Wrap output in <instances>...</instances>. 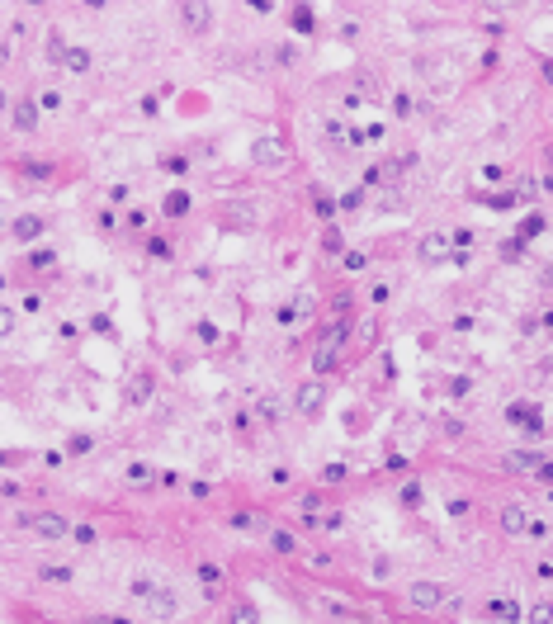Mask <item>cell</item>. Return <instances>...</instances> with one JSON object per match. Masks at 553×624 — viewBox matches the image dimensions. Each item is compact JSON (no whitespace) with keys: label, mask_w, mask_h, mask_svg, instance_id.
I'll return each mask as SVG.
<instances>
[{"label":"cell","mask_w":553,"mask_h":624,"mask_svg":"<svg viewBox=\"0 0 553 624\" xmlns=\"http://www.w3.org/2000/svg\"><path fill=\"white\" fill-rule=\"evenodd\" d=\"M128 596L137 600V605H142V610H147L152 620H170V615L180 610V605H175V596H170L166 587H157V582H147V577H137V582H132V587H128Z\"/></svg>","instance_id":"6da1fadb"},{"label":"cell","mask_w":553,"mask_h":624,"mask_svg":"<svg viewBox=\"0 0 553 624\" xmlns=\"http://www.w3.org/2000/svg\"><path fill=\"white\" fill-rule=\"evenodd\" d=\"M19 525L38 540H71V520L57 511H28V516H19Z\"/></svg>","instance_id":"7a4b0ae2"},{"label":"cell","mask_w":553,"mask_h":624,"mask_svg":"<svg viewBox=\"0 0 553 624\" xmlns=\"http://www.w3.org/2000/svg\"><path fill=\"white\" fill-rule=\"evenodd\" d=\"M289 142H279V137H256L251 142V161L261 166V170H284L289 166Z\"/></svg>","instance_id":"3957f363"},{"label":"cell","mask_w":553,"mask_h":624,"mask_svg":"<svg viewBox=\"0 0 553 624\" xmlns=\"http://www.w3.org/2000/svg\"><path fill=\"white\" fill-rule=\"evenodd\" d=\"M482 620L487 624H525V610H520V600H511V596H487L482 600Z\"/></svg>","instance_id":"277c9868"},{"label":"cell","mask_w":553,"mask_h":624,"mask_svg":"<svg viewBox=\"0 0 553 624\" xmlns=\"http://www.w3.org/2000/svg\"><path fill=\"white\" fill-rule=\"evenodd\" d=\"M407 600H412L416 610H440L449 600V587L445 582H412V587H407Z\"/></svg>","instance_id":"5b68a950"},{"label":"cell","mask_w":553,"mask_h":624,"mask_svg":"<svg viewBox=\"0 0 553 624\" xmlns=\"http://www.w3.org/2000/svg\"><path fill=\"white\" fill-rule=\"evenodd\" d=\"M38 118H43V105H38L33 95L15 100V109H10V123H15V133H38Z\"/></svg>","instance_id":"8992f818"},{"label":"cell","mask_w":553,"mask_h":624,"mask_svg":"<svg viewBox=\"0 0 553 624\" xmlns=\"http://www.w3.org/2000/svg\"><path fill=\"white\" fill-rule=\"evenodd\" d=\"M322 407H326V388H322V383H303V388L293 393V411H298V416H317Z\"/></svg>","instance_id":"52a82bcc"},{"label":"cell","mask_w":553,"mask_h":624,"mask_svg":"<svg viewBox=\"0 0 553 624\" xmlns=\"http://www.w3.org/2000/svg\"><path fill=\"white\" fill-rule=\"evenodd\" d=\"M506 421L520 426L525 435H544V426H539V407H529V402H511V407H506Z\"/></svg>","instance_id":"ba28073f"},{"label":"cell","mask_w":553,"mask_h":624,"mask_svg":"<svg viewBox=\"0 0 553 624\" xmlns=\"http://www.w3.org/2000/svg\"><path fill=\"white\" fill-rule=\"evenodd\" d=\"M549 459H539L534 449H511V454H501V468H511V473H539Z\"/></svg>","instance_id":"9c48e42d"},{"label":"cell","mask_w":553,"mask_h":624,"mask_svg":"<svg viewBox=\"0 0 553 624\" xmlns=\"http://www.w3.org/2000/svg\"><path fill=\"white\" fill-rule=\"evenodd\" d=\"M180 24L189 28V33H209L213 28V10L209 5H180Z\"/></svg>","instance_id":"30bf717a"},{"label":"cell","mask_w":553,"mask_h":624,"mask_svg":"<svg viewBox=\"0 0 553 624\" xmlns=\"http://www.w3.org/2000/svg\"><path fill=\"white\" fill-rule=\"evenodd\" d=\"M43 227H48V222H43L38 213H24V217H15V222H10V237H15V242H38V237H43Z\"/></svg>","instance_id":"8fae6325"},{"label":"cell","mask_w":553,"mask_h":624,"mask_svg":"<svg viewBox=\"0 0 553 624\" xmlns=\"http://www.w3.org/2000/svg\"><path fill=\"white\" fill-rule=\"evenodd\" d=\"M529 525H534V520H529V511H525V506H520V501H511V506H501V530H506V535H525Z\"/></svg>","instance_id":"7c38bea8"},{"label":"cell","mask_w":553,"mask_h":624,"mask_svg":"<svg viewBox=\"0 0 553 624\" xmlns=\"http://www.w3.org/2000/svg\"><path fill=\"white\" fill-rule=\"evenodd\" d=\"M445 256H449V237L445 232H425L421 237V260L435 265V260H445Z\"/></svg>","instance_id":"4fadbf2b"},{"label":"cell","mask_w":553,"mask_h":624,"mask_svg":"<svg viewBox=\"0 0 553 624\" xmlns=\"http://www.w3.org/2000/svg\"><path fill=\"white\" fill-rule=\"evenodd\" d=\"M199 582H204V591H209V596H218V591L227 587V572L218 568V563H199Z\"/></svg>","instance_id":"5bb4252c"},{"label":"cell","mask_w":553,"mask_h":624,"mask_svg":"<svg viewBox=\"0 0 553 624\" xmlns=\"http://www.w3.org/2000/svg\"><path fill=\"white\" fill-rule=\"evenodd\" d=\"M270 549H274V553H284V558H293V553H298V540H293L289 530L270 525Z\"/></svg>","instance_id":"9a60e30c"},{"label":"cell","mask_w":553,"mask_h":624,"mask_svg":"<svg viewBox=\"0 0 553 624\" xmlns=\"http://www.w3.org/2000/svg\"><path fill=\"white\" fill-rule=\"evenodd\" d=\"M336 359H341V346H317L313 369H317V374H331V369H336Z\"/></svg>","instance_id":"2e32d148"},{"label":"cell","mask_w":553,"mask_h":624,"mask_svg":"<svg viewBox=\"0 0 553 624\" xmlns=\"http://www.w3.org/2000/svg\"><path fill=\"white\" fill-rule=\"evenodd\" d=\"M227 624H261V610H256L251 600H237V605L227 610Z\"/></svg>","instance_id":"e0dca14e"},{"label":"cell","mask_w":553,"mask_h":624,"mask_svg":"<svg viewBox=\"0 0 553 624\" xmlns=\"http://www.w3.org/2000/svg\"><path fill=\"white\" fill-rule=\"evenodd\" d=\"M152 388H157L152 374H137V379L128 383V402H147V398H152Z\"/></svg>","instance_id":"ac0fdd59"},{"label":"cell","mask_w":553,"mask_h":624,"mask_svg":"<svg viewBox=\"0 0 553 624\" xmlns=\"http://www.w3.org/2000/svg\"><path fill=\"white\" fill-rule=\"evenodd\" d=\"M161 213H166V217H184V213H189V194H180V190H175V194H166Z\"/></svg>","instance_id":"d6986e66"},{"label":"cell","mask_w":553,"mask_h":624,"mask_svg":"<svg viewBox=\"0 0 553 624\" xmlns=\"http://www.w3.org/2000/svg\"><path fill=\"white\" fill-rule=\"evenodd\" d=\"M525 624H553V600H534L525 610Z\"/></svg>","instance_id":"ffe728a7"},{"label":"cell","mask_w":553,"mask_h":624,"mask_svg":"<svg viewBox=\"0 0 553 624\" xmlns=\"http://www.w3.org/2000/svg\"><path fill=\"white\" fill-rule=\"evenodd\" d=\"M123 478H128L132 488H142V483H152V478H157V468H152V463H128V473H123Z\"/></svg>","instance_id":"44dd1931"},{"label":"cell","mask_w":553,"mask_h":624,"mask_svg":"<svg viewBox=\"0 0 553 624\" xmlns=\"http://www.w3.org/2000/svg\"><path fill=\"white\" fill-rule=\"evenodd\" d=\"M289 24L298 28V33H313V24H317V19H313V10H308V5H298V10L289 15Z\"/></svg>","instance_id":"7402d4cb"},{"label":"cell","mask_w":553,"mask_h":624,"mask_svg":"<svg viewBox=\"0 0 553 624\" xmlns=\"http://www.w3.org/2000/svg\"><path fill=\"white\" fill-rule=\"evenodd\" d=\"M71 540H76L80 549H95V544H100V535H95V525H71Z\"/></svg>","instance_id":"603a6c76"},{"label":"cell","mask_w":553,"mask_h":624,"mask_svg":"<svg viewBox=\"0 0 553 624\" xmlns=\"http://www.w3.org/2000/svg\"><path fill=\"white\" fill-rule=\"evenodd\" d=\"M322 251H326V256H341V251H345V237L336 232V227H326V237H322Z\"/></svg>","instance_id":"cb8c5ba5"},{"label":"cell","mask_w":553,"mask_h":624,"mask_svg":"<svg viewBox=\"0 0 553 624\" xmlns=\"http://www.w3.org/2000/svg\"><path fill=\"white\" fill-rule=\"evenodd\" d=\"M62 66H71V71H85V66H90V53H85V48H71Z\"/></svg>","instance_id":"d4e9b609"},{"label":"cell","mask_w":553,"mask_h":624,"mask_svg":"<svg viewBox=\"0 0 553 624\" xmlns=\"http://www.w3.org/2000/svg\"><path fill=\"white\" fill-rule=\"evenodd\" d=\"M95 449V435H76V440H67V454H90Z\"/></svg>","instance_id":"484cf974"},{"label":"cell","mask_w":553,"mask_h":624,"mask_svg":"<svg viewBox=\"0 0 553 624\" xmlns=\"http://www.w3.org/2000/svg\"><path fill=\"white\" fill-rule=\"evenodd\" d=\"M383 133H388L383 123H365V128H360V147H365V142H383Z\"/></svg>","instance_id":"4316f807"},{"label":"cell","mask_w":553,"mask_h":624,"mask_svg":"<svg viewBox=\"0 0 553 624\" xmlns=\"http://www.w3.org/2000/svg\"><path fill=\"white\" fill-rule=\"evenodd\" d=\"M147 251H152L157 260H170V242H166V237H152V242H147Z\"/></svg>","instance_id":"83f0119b"},{"label":"cell","mask_w":553,"mask_h":624,"mask_svg":"<svg viewBox=\"0 0 553 624\" xmlns=\"http://www.w3.org/2000/svg\"><path fill=\"white\" fill-rule=\"evenodd\" d=\"M43 582H71V568H38Z\"/></svg>","instance_id":"f1b7e54d"},{"label":"cell","mask_w":553,"mask_h":624,"mask_svg":"<svg viewBox=\"0 0 553 624\" xmlns=\"http://www.w3.org/2000/svg\"><path fill=\"white\" fill-rule=\"evenodd\" d=\"M322 483H345V463H326L322 468Z\"/></svg>","instance_id":"f546056e"},{"label":"cell","mask_w":553,"mask_h":624,"mask_svg":"<svg viewBox=\"0 0 553 624\" xmlns=\"http://www.w3.org/2000/svg\"><path fill=\"white\" fill-rule=\"evenodd\" d=\"M38 105L43 109H62V90H38Z\"/></svg>","instance_id":"4dcf8cb0"},{"label":"cell","mask_w":553,"mask_h":624,"mask_svg":"<svg viewBox=\"0 0 553 624\" xmlns=\"http://www.w3.org/2000/svg\"><path fill=\"white\" fill-rule=\"evenodd\" d=\"M24 170L33 175V180H48V175H53V166H48V161H28Z\"/></svg>","instance_id":"1f68e13d"},{"label":"cell","mask_w":553,"mask_h":624,"mask_svg":"<svg viewBox=\"0 0 553 624\" xmlns=\"http://www.w3.org/2000/svg\"><path fill=\"white\" fill-rule=\"evenodd\" d=\"M274 62H279V66H293V62H298V53L284 43V48H274Z\"/></svg>","instance_id":"d6a6232c"},{"label":"cell","mask_w":553,"mask_h":624,"mask_svg":"<svg viewBox=\"0 0 553 624\" xmlns=\"http://www.w3.org/2000/svg\"><path fill=\"white\" fill-rule=\"evenodd\" d=\"M445 511H449V516H468V511H473V506H468V501H464V497H454V501H449Z\"/></svg>","instance_id":"836d02e7"},{"label":"cell","mask_w":553,"mask_h":624,"mask_svg":"<svg viewBox=\"0 0 553 624\" xmlns=\"http://www.w3.org/2000/svg\"><path fill=\"white\" fill-rule=\"evenodd\" d=\"M256 411H261L265 421H274V416H279V407H274V402H270V398H261V402H256Z\"/></svg>","instance_id":"e575fe53"},{"label":"cell","mask_w":553,"mask_h":624,"mask_svg":"<svg viewBox=\"0 0 553 624\" xmlns=\"http://www.w3.org/2000/svg\"><path fill=\"white\" fill-rule=\"evenodd\" d=\"M308 563H313L317 572H326V568H331V563H336V558H331V553H313V558H308Z\"/></svg>","instance_id":"d590c367"},{"label":"cell","mask_w":553,"mask_h":624,"mask_svg":"<svg viewBox=\"0 0 553 624\" xmlns=\"http://www.w3.org/2000/svg\"><path fill=\"white\" fill-rule=\"evenodd\" d=\"M166 170H170V175H184V170H189V161H180V157H166Z\"/></svg>","instance_id":"8d00e7d4"},{"label":"cell","mask_w":553,"mask_h":624,"mask_svg":"<svg viewBox=\"0 0 553 624\" xmlns=\"http://www.w3.org/2000/svg\"><path fill=\"white\" fill-rule=\"evenodd\" d=\"M402 501H407V506H416V501H421V488H416V483H412V488H402Z\"/></svg>","instance_id":"74e56055"},{"label":"cell","mask_w":553,"mask_h":624,"mask_svg":"<svg viewBox=\"0 0 553 624\" xmlns=\"http://www.w3.org/2000/svg\"><path fill=\"white\" fill-rule=\"evenodd\" d=\"M317 506H322V497H317V492H303V511H308V516H313Z\"/></svg>","instance_id":"f35d334b"},{"label":"cell","mask_w":553,"mask_h":624,"mask_svg":"<svg viewBox=\"0 0 553 624\" xmlns=\"http://www.w3.org/2000/svg\"><path fill=\"white\" fill-rule=\"evenodd\" d=\"M534 478H539V483H549V488H553V463H544V468H539Z\"/></svg>","instance_id":"ab89813d"},{"label":"cell","mask_w":553,"mask_h":624,"mask_svg":"<svg viewBox=\"0 0 553 624\" xmlns=\"http://www.w3.org/2000/svg\"><path fill=\"white\" fill-rule=\"evenodd\" d=\"M544 289H553V265H549V270H544Z\"/></svg>","instance_id":"60d3db41"},{"label":"cell","mask_w":553,"mask_h":624,"mask_svg":"<svg viewBox=\"0 0 553 624\" xmlns=\"http://www.w3.org/2000/svg\"><path fill=\"white\" fill-rule=\"evenodd\" d=\"M90 624H132V620H90Z\"/></svg>","instance_id":"b9f144b4"},{"label":"cell","mask_w":553,"mask_h":624,"mask_svg":"<svg viewBox=\"0 0 553 624\" xmlns=\"http://www.w3.org/2000/svg\"><path fill=\"white\" fill-rule=\"evenodd\" d=\"M539 322H544V326H549V331H553V312H544V317H539Z\"/></svg>","instance_id":"7bdbcfd3"}]
</instances>
